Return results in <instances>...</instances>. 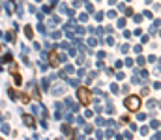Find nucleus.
<instances>
[{"label":"nucleus","instance_id":"f257e3e1","mask_svg":"<svg viewBox=\"0 0 161 140\" xmlns=\"http://www.w3.org/2000/svg\"><path fill=\"white\" fill-rule=\"evenodd\" d=\"M124 105H125V109H127V110L137 112V110L140 109V105H143V101H140L139 95H127L125 101H124Z\"/></svg>","mask_w":161,"mask_h":140},{"label":"nucleus","instance_id":"f03ea898","mask_svg":"<svg viewBox=\"0 0 161 140\" xmlns=\"http://www.w3.org/2000/svg\"><path fill=\"white\" fill-rule=\"evenodd\" d=\"M77 97H79V101L86 107V105H90V103H92V92H90L88 88L81 86V88H77Z\"/></svg>","mask_w":161,"mask_h":140},{"label":"nucleus","instance_id":"7ed1b4c3","mask_svg":"<svg viewBox=\"0 0 161 140\" xmlns=\"http://www.w3.org/2000/svg\"><path fill=\"white\" fill-rule=\"evenodd\" d=\"M49 64H51L53 67H56L58 64H60V56H58V53H56V51H53V53L49 54Z\"/></svg>","mask_w":161,"mask_h":140},{"label":"nucleus","instance_id":"20e7f679","mask_svg":"<svg viewBox=\"0 0 161 140\" xmlns=\"http://www.w3.org/2000/svg\"><path fill=\"white\" fill-rule=\"evenodd\" d=\"M23 120H25V123H26L28 127H34V125H36V122H34V116H30V114H25V116H23Z\"/></svg>","mask_w":161,"mask_h":140},{"label":"nucleus","instance_id":"39448f33","mask_svg":"<svg viewBox=\"0 0 161 140\" xmlns=\"http://www.w3.org/2000/svg\"><path fill=\"white\" fill-rule=\"evenodd\" d=\"M25 36H26V38H28V39H32L34 38V32H32V26H25Z\"/></svg>","mask_w":161,"mask_h":140},{"label":"nucleus","instance_id":"423d86ee","mask_svg":"<svg viewBox=\"0 0 161 140\" xmlns=\"http://www.w3.org/2000/svg\"><path fill=\"white\" fill-rule=\"evenodd\" d=\"M19 99H21V103H25V105H28V101H30V97L26 94H21V95H19Z\"/></svg>","mask_w":161,"mask_h":140},{"label":"nucleus","instance_id":"0eeeda50","mask_svg":"<svg viewBox=\"0 0 161 140\" xmlns=\"http://www.w3.org/2000/svg\"><path fill=\"white\" fill-rule=\"evenodd\" d=\"M10 71H11V73H17V66H15V64H13V66L10 67Z\"/></svg>","mask_w":161,"mask_h":140},{"label":"nucleus","instance_id":"6e6552de","mask_svg":"<svg viewBox=\"0 0 161 140\" xmlns=\"http://www.w3.org/2000/svg\"><path fill=\"white\" fill-rule=\"evenodd\" d=\"M0 53H2V47H0Z\"/></svg>","mask_w":161,"mask_h":140},{"label":"nucleus","instance_id":"1a4fd4ad","mask_svg":"<svg viewBox=\"0 0 161 140\" xmlns=\"http://www.w3.org/2000/svg\"><path fill=\"white\" fill-rule=\"evenodd\" d=\"M0 140H2V138H0Z\"/></svg>","mask_w":161,"mask_h":140}]
</instances>
